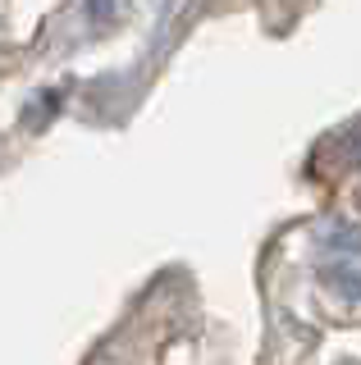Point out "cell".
Here are the masks:
<instances>
[{"label": "cell", "instance_id": "cell-1", "mask_svg": "<svg viewBox=\"0 0 361 365\" xmlns=\"http://www.w3.org/2000/svg\"><path fill=\"white\" fill-rule=\"evenodd\" d=\"M320 242L334 247V251H361V228H347V224H320Z\"/></svg>", "mask_w": 361, "mask_h": 365}, {"label": "cell", "instance_id": "cell-2", "mask_svg": "<svg viewBox=\"0 0 361 365\" xmlns=\"http://www.w3.org/2000/svg\"><path fill=\"white\" fill-rule=\"evenodd\" d=\"M325 279L334 283L343 297H361V274L357 269H347V265H334V269H325Z\"/></svg>", "mask_w": 361, "mask_h": 365}, {"label": "cell", "instance_id": "cell-3", "mask_svg": "<svg viewBox=\"0 0 361 365\" xmlns=\"http://www.w3.org/2000/svg\"><path fill=\"white\" fill-rule=\"evenodd\" d=\"M352 155H357V160H361V133H357V146H352Z\"/></svg>", "mask_w": 361, "mask_h": 365}]
</instances>
